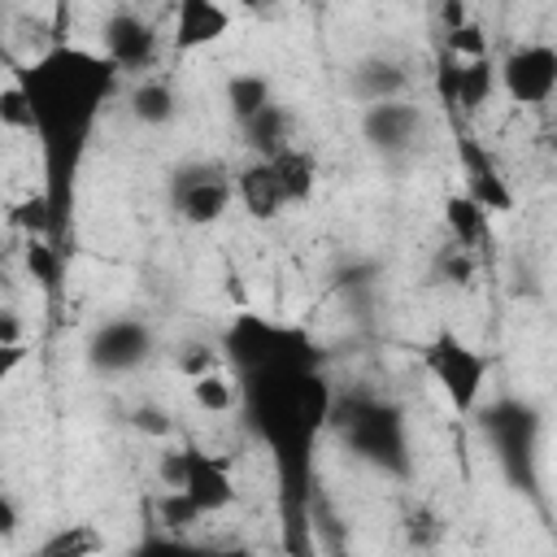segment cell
Segmentation results:
<instances>
[{
    "mask_svg": "<svg viewBox=\"0 0 557 557\" xmlns=\"http://www.w3.org/2000/svg\"><path fill=\"white\" fill-rule=\"evenodd\" d=\"M226 357L244 374L248 422L274 453L287 487V513L292 522H300L305 487L313 474L309 453L335 409V392L318 370V352L300 331L274 326L257 313H239L226 331Z\"/></svg>",
    "mask_w": 557,
    "mask_h": 557,
    "instance_id": "obj_1",
    "label": "cell"
},
{
    "mask_svg": "<svg viewBox=\"0 0 557 557\" xmlns=\"http://www.w3.org/2000/svg\"><path fill=\"white\" fill-rule=\"evenodd\" d=\"M17 78L35 104V139L44 148V174H48L44 196L52 200L57 235H61L74 174H78V161L96 131L100 104L113 91L117 65L109 57H96L83 48H52L35 65L17 70Z\"/></svg>",
    "mask_w": 557,
    "mask_h": 557,
    "instance_id": "obj_2",
    "label": "cell"
},
{
    "mask_svg": "<svg viewBox=\"0 0 557 557\" xmlns=\"http://www.w3.org/2000/svg\"><path fill=\"white\" fill-rule=\"evenodd\" d=\"M331 422L344 431V444L361 461H370L387 474L409 470V440H405V418H400L396 405H387L379 396H366V392H352L348 400L335 396Z\"/></svg>",
    "mask_w": 557,
    "mask_h": 557,
    "instance_id": "obj_3",
    "label": "cell"
},
{
    "mask_svg": "<svg viewBox=\"0 0 557 557\" xmlns=\"http://www.w3.org/2000/svg\"><path fill=\"white\" fill-rule=\"evenodd\" d=\"M479 426H483L505 479L518 492H535L540 487V413L522 400L500 396L479 413Z\"/></svg>",
    "mask_w": 557,
    "mask_h": 557,
    "instance_id": "obj_4",
    "label": "cell"
},
{
    "mask_svg": "<svg viewBox=\"0 0 557 557\" xmlns=\"http://www.w3.org/2000/svg\"><path fill=\"white\" fill-rule=\"evenodd\" d=\"M422 357V370L435 379V387L444 392V400L453 405V413H474L483 405V392H487V374H492V361L466 344L461 335L453 331H440L435 339H426L418 348Z\"/></svg>",
    "mask_w": 557,
    "mask_h": 557,
    "instance_id": "obj_5",
    "label": "cell"
},
{
    "mask_svg": "<svg viewBox=\"0 0 557 557\" xmlns=\"http://www.w3.org/2000/svg\"><path fill=\"white\" fill-rule=\"evenodd\" d=\"M235 200V178L218 161H187L170 178V205L191 226H213Z\"/></svg>",
    "mask_w": 557,
    "mask_h": 557,
    "instance_id": "obj_6",
    "label": "cell"
},
{
    "mask_svg": "<svg viewBox=\"0 0 557 557\" xmlns=\"http://www.w3.org/2000/svg\"><path fill=\"white\" fill-rule=\"evenodd\" d=\"M500 87L513 104L540 109L557 96V48L553 44H518L500 61Z\"/></svg>",
    "mask_w": 557,
    "mask_h": 557,
    "instance_id": "obj_7",
    "label": "cell"
},
{
    "mask_svg": "<svg viewBox=\"0 0 557 557\" xmlns=\"http://www.w3.org/2000/svg\"><path fill=\"white\" fill-rule=\"evenodd\" d=\"M152 357V331L139 318H109L87 339V361L100 374H131Z\"/></svg>",
    "mask_w": 557,
    "mask_h": 557,
    "instance_id": "obj_8",
    "label": "cell"
},
{
    "mask_svg": "<svg viewBox=\"0 0 557 557\" xmlns=\"http://www.w3.org/2000/svg\"><path fill=\"white\" fill-rule=\"evenodd\" d=\"M453 139H457V165H461V174H466V196H474L487 213H509V209H513V187H509V178L500 174L496 157H492L470 131H457Z\"/></svg>",
    "mask_w": 557,
    "mask_h": 557,
    "instance_id": "obj_9",
    "label": "cell"
},
{
    "mask_svg": "<svg viewBox=\"0 0 557 557\" xmlns=\"http://www.w3.org/2000/svg\"><path fill=\"white\" fill-rule=\"evenodd\" d=\"M104 57L122 70V74H144L157 57V30L148 17H139L135 9H117L104 17Z\"/></svg>",
    "mask_w": 557,
    "mask_h": 557,
    "instance_id": "obj_10",
    "label": "cell"
},
{
    "mask_svg": "<svg viewBox=\"0 0 557 557\" xmlns=\"http://www.w3.org/2000/svg\"><path fill=\"white\" fill-rule=\"evenodd\" d=\"M361 135L374 152L383 157H405L418 135H422V113L400 96V100H379V104H366L361 113Z\"/></svg>",
    "mask_w": 557,
    "mask_h": 557,
    "instance_id": "obj_11",
    "label": "cell"
},
{
    "mask_svg": "<svg viewBox=\"0 0 557 557\" xmlns=\"http://www.w3.org/2000/svg\"><path fill=\"white\" fill-rule=\"evenodd\" d=\"M183 492L205 513H222L226 505H235V479H231L226 461L205 448H183Z\"/></svg>",
    "mask_w": 557,
    "mask_h": 557,
    "instance_id": "obj_12",
    "label": "cell"
},
{
    "mask_svg": "<svg viewBox=\"0 0 557 557\" xmlns=\"http://www.w3.org/2000/svg\"><path fill=\"white\" fill-rule=\"evenodd\" d=\"M231 30V13L218 0H174L170 44L174 52H200Z\"/></svg>",
    "mask_w": 557,
    "mask_h": 557,
    "instance_id": "obj_13",
    "label": "cell"
},
{
    "mask_svg": "<svg viewBox=\"0 0 557 557\" xmlns=\"http://www.w3.org/2000/svg\"><path fill=\"white\" fill-rule=\"evenodd\" d=\"M235 196H239V205H244L257 222H270V218H278L283 209H292L287 196H283V187H278V174H274V165H270L265 157H257L248 170L235 174Z\"/></svg>",
    "mask_w": 557,
    "mask_h": 557,
    "instance_id": "obj_14",
    "label": "cell"
},
{
    "mask_svg": "<svg viewBox=\"0 0 557 557\" xmlns=\"http://www.w3.org/2000/svg\"><path fill=\"white\" fill-rule=\"evenodd\" d=\"M405 87H409V74H405L396 61H387V57H366V61H357V65H352V78H348V91H352V100H361V104L400 100Z\"/></svg>",
    "mask_w": 557,
    "mask_h": 557,
    "instance_id": "obj_15",
    "label": "cell"
},
{
    "mask_svg": "<svg viewBox=\"0 0 557 557\" xmlns=\"http://www.w3.org/2000/svg\"><path fill=\"white\" fill-rule=\"evenodd\" d=\"M444 226H448L453 244H461L470 252L492 248V213L474 196H466V191H457V196L444 200Z\"/></svg>",
    "mask_w": 557,
    "mask_h": 557,
    "instance_id": "obj_16",
    "label": "cell"
},
{
    "mask_svg": "<svg viewBox=\"0 0 557 557\" xmlns=\"http://www.w3.org/2000/svg\"><path fill=\"white\" fill-rule=\"evenodd\" d=\"M239 131H244V139H248V148L257 157H274L283 148H292V113L278 100H270L261 113H252L248 122H239Z\"/></svg>",
    "mask_w": 557,
    "mask_h": 557,
    "instance_id": "obj_17",
    "label": "cell"
},
{
    "mask_svg": "<svg viewBox=\"0 0 557 557\" xmlns=\"http://www.w3.org/2000/svg\"><path fill=\"white\" fill-rule=\"evenodd\" d=\"M174 113H178V91L165 83V78H139L135 83V91H131V117L139 122V126H165V122H174Z\"/></svg>",
    "mask_w": 557,
    "mask_h": 557,
    "instance_id": "obj_18",
    "label": "cell"
},
{
    "mask_svg": "<svg viewBox=\"0 0 557 557\" xmlns=\"http://www.w3.org/2000/svg\"><path fill=\"white\" fill-rule=\"evenodd\" d=\"M270 165H274V174H278V187H283V196H287V205H305L309 196H313V183H318V165H313V157L305 152V148H283V152H274V157H265Z\"/></svg>",
    "mask_w": 557,
    "mask_h": 557,
    "instance_id": "obj_19",
    "label": "cell"
},
{
    "mask_svg": "<svg viewBox=\"0 0 557 557\" xmlns=\"http://www.w3.org/2000/svg\"><path fill=\"white\" fill-rule=\"evenodd\" d=\"M270 100H274V91H270V78H265V74L239 70V74L226 78V109H231L235 122H248V117L261 113Z\"/></svg>",
    "mask_w": 557,
    "mask_h": 557,
    "instance_id": "obj_20",
    "label": "cell"
},
{
    "mask_svg": "<svg viewBox=\"0 0 557 557\" xmlns=\"http://www.w3.org/2000/svg\"><path fill=\"white\" fill-rule=\"evenodd\" d=\"M500 83V65L492 57H470L461 61V113H479L487 104V96Z\"/></svg>",
    "mask_w": 557,
    "mask_h": 557,
    "instance_id": "obj_21",
    "label": "cell"
},
{
    "mask_svg": "<svg viewBox=\"0 0 557 557\" xmlns=\"http://www.w3.org/2000/svg\"><path fill=\"white\" fill-rule=\"evenodd\" d=\"M100 548H104V535L91 522H70V527L52 531L35 553L39 557H87V553H100Z\"/></svg>",
    "mask_w": 557,
    "mask_h": 557,
    "instance_id": "obj_22",
    "label": "cell"
},
{
    "mask_svg": "<svg viewBox=\"0 0 557 557\" xmlns=\"http://www.w3.org/2000/svg\"><path fill=\"white\" fill-rule=\"evenodd\" d=\"M22 257H26L30 278H35V283H39L48 296H57V287H61V252H57L52 235H26Z\"/></svg>",
    "mask_w": 557,
    "mask_h": 557,
    "instance_id": "obj_23",
    "label": "cell"
},
{
    "mask_svg": "<svg viewBox=\"0 0 557 557\" xmlns=\"http://www.w3.org/2000/svg\"><path fill=\"white\" fill-rule=\"evenodd\" d=\"M0 126L4 131H30L35 135V104H30V91L22 87V78H13V83L0 87Z\"/></svg>",
    "mask_w": 557,
    "mask_h": 557,
    "instance_id": "obj_24",
    "label": "cell"
},
{
    "mask_svg": "<svg viewBox=\"0 0 557 557\" xmlns=\"http://www.w3.org/2000/svg\"><path fill=\"white\" fill-rule=\"evenodd\" d=\"M205 518V509L183 492V487H165L161 492V500H157V522L165 527V531H187V527H196Z\"/></svg>",
    "mask_w": 557,
    "mask_h": 557,
    "instance_id": "obj_25",
    "label": "cell"
},
{
    "mask_svg": "<svg viewBox=\"0 0 557 557\" xmlns=\"http://www.w3.org/2000/svg\"><path fill=\"white\" fill-rule=\"evenodd\" d=\"M191 400H196L205 413H226V409H235V383H231L226 374L209 370V374L191 379Z\"/></svg>",
    "mask_w": 557,
    "mask_h": 557,
    "instance_id": "obj_26",
    "label": "cell"
},
{
    "mask_svg": "<svg viewBox=\"0 0 557 557\" xmlns=\"http://www.w3.org/2000/svg\"><path fill=\"white\" fill-rule=\"evenodd\" d=\"M435 96L448 113L461 109V57L448 48H440V57H435Z\"/></svg>",
    "mask_w": 557,
    "mask_h": 557,
    "instance_id": "obj_27",
    "label": "cell"
},
{
    "mask_svg": "<svg viewBox=\"0 0 557 557\" xmlns=\"http://www.w3.org/2000/svg\"><path fill=\"white\" fill-rule=\"evenodd\" d=\"M444 48L457 52L461 61H470V57H487V39H483V30H479L474 22H466V26H457V30H444Z\"/></svg>",
    "mask_w": 557,
    "mask_h": 557,
    "instance_id": "obj_28",
    "label": "cell"
},
{
    "mask_svg": "<svg viewBox=\"0 0 557 557\" xmlns=\"http://www.w3.org/2000/svg\"><path fill=\"white\" fill-rule=\"evenodd\" d=\"M178 374H187V379H200V374H209V370H218V348H209V344H187L183 352H178Z\"/></svg>",
    "mask_w": 557,
    "mask_h": 557,
    "instance_id": "obj_29",
    "label": "cell"
},
{
    "mask_svg": "<svg viewBox=\"0 0 557 557\" xmlns=\"http://www.w3.org/2000/svg\"><path fill=\"white\" fill-rule=\"evenodd\" d=\"M131 422H135L139 431H148V435H170V431H174V422H170L157 405H139V409L131 413Z\"/></svg>",
    "mask_w": 557,
    "mask_h": 557,
    "instance_id": "obj_30",
    "label": "cell"
},
{
    "mask_svg": "<svg viewBox=\"0 0 557 557\" xmlns=\"http://www.w3.org/2000/svg\"><path fill=\"white\" fill-rule=\"evenodd\" d=\"M161 487H183V448H170L161 453Z\"/></svg>",
    "mask_w": 557,
    "mask_h": 557,
    "instance_id": "obj_31",
    "label": "cell"
},
{
    "mask_svg": "<svg viewBox=\"0 0 557 557\" xmlns=\"http://www.w3.org/2000/svg\"><path fill=\"white\" fill-rule=\"evenodd\" d=\"M22 361H26V348H22V344H4V348H0V383H9Z\"/></svg>",
    "mask_w": 557,
    "mask_h": 557,
    "instance_id": "obj_32",
    "label": "cell"
},
{
    "mask_svg": "<svg viewBox=\"0 0 557 557\" xmlns=\"http://www.w3.org/2000/svg\"><path fill=\"white\" fill-rule=\"evenodd\" d=\"M440 22H444V30L466 26V22H470V17H466V0H444V4H440Z\"/></svg>",
    "mask_w": 557,
    "mask_h": 557,
    "instance_id": "obj_33",
    "label": "cell"
},
{
    "mask_svg": "<svg viewBox=\"0 0 557 557\" xmlns=\"http://www.w3.org/2000/svg\"><path fill=\"white\" fill-rule=\"evenodd\" d=\"M4 344H22V322H17L13 309L0 313V348H4Z\"/></svg>",
    "mask_w": 557,
    "mask_h": 557,
    "instance_id": "obj_34",
    "label": "cell"
},
{
    "mask_svg": "<svg viewBox=\"0 0 557 557\" xmlns=\"http://www.w3.org/2000/svg\"><path fill=\"white\" fill-rule=\"evenodd\" d=\"M13 531H17V509H13V500L4 496V500H0V540L9 544V540H13Z\"/></svg>",
    "mask_w": 557,
    "mask_h": 557,
    "instance_id": "obj_35",
    "label": "cell"
},
{
    "mask_svg": "<svg viewBox=\"0 0 557 557\" xmlns=\"http://www.w3.org/2000/svg\"><path fill=\"white\" fill-rule=\"evenodd\" d=\"M239 9L244 13H270V9H278V0H239Z\"/></svg>",
    "mask_w": 557,
    "mask_h": 557,
    "instance_id": "obj_36",
    "label": "cell"
}]
</instances>
